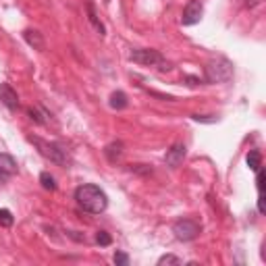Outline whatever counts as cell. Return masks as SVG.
<instances>
[{"label":"cell","mask_w":266,"mask_h":266,"mask_svg":"<svg viewBox=\"0 0 266 266\" xmlns=\"http://www.w3.org/2000/svg\"><path fill=\"white\" fill-rule=\"evenodd\" d=\"M75 202L79 204L81 210H86V212L100 214L108 208V195L98 185L86 183V185H79L75 189Z\"/></svg>","instance_id":"1"},{"label":"cell","mask_w":266,"mask_h":266,"mask_svg":"<svg viewBox=\"0 0 266 266\" xmlns=\"http://www.w3.org/2000/svg\"><path fill=\"white\" fill-rule=\"evenodd\" d=\"M30 142L36 144L38 150H40V154L44 158H48L50 162L59 164V166H67L69 164V154H67V150L61 144H57V142H44V139L34 137V135L30 137Z\"/></svg>","instance_id":"2"},{"label":"cell","mask_w":266,"mask_h":266,"mask_svg":"<svg viewBox=\"0 0 266 266\" xmlns=\"http://www.w3.org/2000/svg\"><path fill=\"white\" fill-rule=\"evenodd\" d=\"M204 77L208 83H227L233 77V65L227 59H214L204 67Z\"/></svg>","instance_id":"3"},{"label":"cell","mask_w":266,"mask_h":266,"mask_svg":"<svg viewBox=\"0 0 266 266\" xmlns=\"http://www.w3.org/2000/svg\"><path fill=\"white\" fill-rule=\"evenodd\" d=\"M129 59L137 65H144V67H158L162 71L164 69H171L162 54L158 50H152V48H135V50H131Z\"/></svg>","instance_id":"4"},{"label":"cell","mask_w":266,"mask_h":266,"mask_svg":"<svg viewBox=\"0 0 266 266\" xmlns=\"http://www.w3.org/2000/svg\"><path fill=\"white\" fill-rule=\"evenodd\" d=\"M200 231H202L200 222L193 220V218H179L173 225V233L179 241H191L200 235Z\"/></svg>","instance_id":"5"},{"label":"cell","mask_w":266,"mask_h":266,"mask_svg":"<svg viewBox=\"0 0 266 266\" xmlns=\"http://www.w3.org/2000/svg\"><path fill=\"white\" fill-rule=\"evenodd\" d=\"M202 13H204V7H202L200 0H191V3L183 9V17H181V23H183V25H195V23H200Z\"/></svg>","instance_id":"6"},{"label":"cell","mask_w":266,"mask_h":266,"mask_svg":"<svg viewBox=\"0 0 266 266\" xmlns=\"http://www.w3.org/2000/svg\"><path fill=\"white\" fill-rule=\"evenodd\" d=\"M185 144H173L171 146V150H166V156H164V162H166V166H171V169H177V166L183 162V158H185Z\"/></svg>","instance_id":"7"},{"label":"cell","mask_w":266,"mask_h":266,"mask_svg":"<svg viewBox=\"0 0 266 266\" xmlns=\"http://www.w3.org/2000/svg\"><path fill=\"white\" fill-rule=\"evenodd\" d=\"M0 102H3L7 108H11V110L19 108V96H17L15 90L9 86V83H0Z\"/></svg>","instance_id":"8"},{"label":"cell","mask_w":266,"mask_h":266,"mask_svg":"<svg viewBox=\"0 0 266 266\" xmlns=\"http://www.w3.org/2000/svg\"><path fill=\"white\" fill-rule=\"evenodd\" d=\"M17 173V162L11 154L0 152V181H7L11 175Z\"/></svg>","instance_id":"9"},{"label":"cell","mask_w":266,"mask_h":266,"mask_svg":"<svg viewBox=\"0 0 266 266\" xmlns=\"http://www.w3.org/2000/svg\"><path fill=\"white\" fill-rule=\"evenodd\" d=\"M104 154H106V158L110 162H117L121 156H123V144L121 142H113V144H108L104 148Z\"/></svg>","instance_id":"10"},{"label":"cell","mask_w":266,"mask_h":266,"mask_svg":"<svg viewBox=\"0 0 266 266\" xmlns=\"http://www.w3.org/2000/svg\"><path fill=\"white\" fill-rule=\"evenodd\" d=\"M245 162L249 166V171H254V173L258 169H262V154H260V150H249L247 156H245Z\"/></svg>","instance_id":"11"},{"label":"cell","mask_w":266,"mask_h":266,"mask_svg":"<svg viewBox=\"0 0 266 266\" xmlns=\"http://www.w3.org/2000/svg\"><path fill=\"white\" fill-rule=\"evenodd\" d=\"M23 38H25V42L30 46H34L36 50H42L44 48V40H42V34L40 32H34V30H27L25 34H23Z\"/></svg>","instance_id":"12"},{"label":"cell","mask_w":266,"mask_h":266,"mask_svg":"<svg viewBox=\"0 0 266 266\" xmlns=\"http://www.w3.org/2000/svg\"><path fill=\"white\" fill-rule=\"evenodd\" d=\"M129 100H127V96H125L123 92H113V96H110V106H113L115 110H123V108H127Z\"/></svg>","instance_id":"13"},{"label":"cell","mask_w":266,"mask_h":266,"mask_svg":"<svg viewBox=\"0 0 266 266\" xmlns=\"http://www.w3.org/2000/svg\"><path fill=\"white\" fill-rule=\"evenodd\" d=\"M88 19H90V23L94 25V30L100 34V36H104V25L100 23V19L96 17V13H94V7H92V5H88Z\"/></svg>","instance_id":"14"},{"label":"cell","mask_w":266,"mask_h":266,"mask_svg":"<svg viewBox=\"0 0 266 266\" xmlns=\"http://www.w3.org/2000/svg\"><path fill=\"white\" fill-rule=\"evenodd\" d=\"M40 183H42V187L48 189V191H54V189H57V183H54V177H52L50 173H42V175H40Z\"/></svg>","instance_id":"15"},{"label":"cell","mask_w":266,"mask_h":266,"mask_svg":"<svg viewBox=\"0 0 266 266\" xmlns=\"http://www.w3.org/2000/svg\"><path fill=\"white\" fill-rule=\"evenodd\" d=\"M96 243L102 245V247H106V245L113 243V237H110V233H106V231H98V233H96Z\"/></svg>","instance_id":"16"},{"label":"cell","mask_w":266,"mask_h":266,"mask_svg":"<svg viewBox=\"0 0 266 266\" xmlns=\"http://www.w3.org/2000/svg\"><path fill=\"white\" fill-rule=\"evenodd\" d=\"M13 214H11V210H7V208H3L0 210V227H11L13 225Z\"/></svg>","instance_id":"17"},{"label":"cell","mask_w":266,"mask_h":266,"mask_svg":"<svg viewBox=\"0 0 266 266\" xmlns=\"http://www.w3.org/2000/svg\"><path fill=\"white\" fill-rule=\"evenodd\" d=\"M164 264H181V258H177L173 254H166V256H162L158 260V266H164Z\"/></svg>","instance_id":"18"},{"label":"cell","mask_w":266,"mask_h":266,"mask_svg":"<svg viewBox=\"0 0 266 266\" xmlns=\"http://www.w3.org/2000/svg\"><path fill=\"white\" fill-rule=\"evenodd\" d=\"M115 264L117 266H127L129 264V256L125 254V251H117V254H115Z\"/></svg>","instance_id":"19"},{"label":"cell","mask_w":266,"mask_h":266,"mask_svg":"<svg viewBox=\"0 0 266 266\" xmlns=\"http://www.w3.org/2000/svg\"><path fill=\"white\" fill-rule=\"evenodd\" d=\"M256 185H258V191L262 193L264 191V171L262 169L256 171Z\"/></svg>","instance_id":"20"},{"label":"cell","mask_w":266,"mask_h":266,"mask_svg":"<svg viewBox=\"0 0 266 266\" xmlns=\"http://www.w3.org/2000/svg\"><path fill=\"white\" fill-rule=\"evenodd\" d=\"M264 210H266V208H264V198H262V193H260V198H258V212L264 214Z\"/></svg>","instance_id":"21"}]
</instances>
